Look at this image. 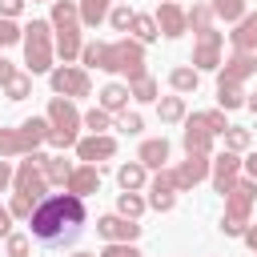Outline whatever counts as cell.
<instances>
[{
	"label": "cell",
	"mask_w": 257,
	"mask_h": 257,
	"mask_svg": "<svg viewBox=\"0 0 257 257\" xmlns=\"http://www.w3.org/2000/svg\"><path fill=\"white\" fill-rule=\"evenodd\" d=\"M84 217L88 213H84L80 197H72V193H48L32 209V217H28V237L40 241V245H48V249H68V245L80 241Z\"/></svg>",
	"instance_id": "obj_1"
},
{
	"label": "cell",
	"mask_w": 257,
	"mask_h": 257,
	"mask_svg": "<svg viewBox=\"0 0 257 257\" xmlns=\"http://www.w3.org/2000/svg\"><path fill=\"white\" fill-rule=\"evenodd\" d=\"M80 68H100V72H124L128 80L145 72V44L133 36L120 40H88L80 48Z\"/></svg>",
	"instance_id": "obj_2"
},
{
	"label": "cell",
	"mask_w": 257,
	"mask_h": 257,
	"mask_svg": "<svg viewBox=\"0 0 257 257\" xmlns=\"http://www.w3.org/2000/svg\"><path fill=\"white\" fill-rule=\"evenodd\" d=\"M20 44H24V68H28V76H40V72L56 68L52 64L56 52H52V24L48 20H28Z\"/></svg>",
	"instance_id": "obj_3"
},
{
	"label": "cell",
	"mask_w": 257,
	"mask_h": 257,
	"mask_svg": "<svg viewBox=\"0 0 257 257\" xmlns=\"http://www.w3.org/2000/svg\"><path fill=\"white\" fill-rule=\"evenodd\" d=\"M48 116H28L16 128H0V161L4 157H28L48 141Z\"/></svg>",
	"instance_id": "obj_4"
},
{
	"label": "cell",
	"mask_w": 257,
	"mask_h": 257,
	"mask_svg": "<svg viewBox=\"0 0 257 257\" xmlns=\"http://www.w3.org/2000/svg\"><path fill=\"white\" fill-rule=\"evenodd\" d=\"M48 145H56V149H76V141H80V108L68 100V96H52L48 100Z\"/></svg>",
	"instance_id": "obj_5"
},
{
	"label": "cell",
	"mask_w": 257,
	"mask_h": 257,
	"mask_svg": "<svg viewBox=\"0 0 257 257\" xmlns=\"http://www.w3.org/2000/svg\"><path fill=\"white\" fill-rule=\"evenodd\" d=\"M257 205V181H237L225 193V217H221V233L225 237H241L249 225V213Z\"/></svg>",
	"instance_id": "obj_6"
},
{
	"label": "cell",
	"mask_w": 257,
	"mask_h": 257,
	"mask_svg": "<svg viewBox=\"0 0 257 257\" xmlns=\"http://www.w3.org/2000/svg\"><path fill=\"white\" fill-rule=\"evenodd\" d=\"M40 165H44V153H28V157L16 165V173H12L16 193H24V197H32V201H44V197H48V181H44Z\"/></svg>",
	"instance_id": "obj_7"
},
{
	"label": "cell",
	"mask_w": 257,
	"mask_h": 257,
	"mask_svg": "<svg viewBox=\"0 0 257 257\" xmlns=\"http://www.w3.org/2000/svg\"><path fill=\"white\" fill-rule=\"evenodd\" d=\"M48 84H52V92H56V96H68V100H76V96H88V92H92L88 68H76V64H56V68L48 72Z\"/></svg>",
	"instance_id": "obj_8"
},
{
	"label": "cell",
	"mask_w": 257,
	"mask_h": 257,
	"mask_svg": "<svg viewBox=\"0 0 257 257\" xmlns=\"http://www.w3.org/2000/svg\"><path fill=\"white\" fill-rule=\"evenodd\" d=\"M221 48H225V32H217V28H205V32H197V44H193V68L197 72H217L221 68Z\"/></svg>",
	"instance_id": "obj_9"
},
{
	"label": "cell",
	"mask_w": 257,
	"mask_h": 257,
	"mask_svg": "<svg viewBox=\"0 0 257 257\" xmlns=\"http://www.w3.org/2000/svg\"><path fill=\"white\" fill-rule=\"evenodd\" d=\"M209 177H213V189L225 197L237 181H241V157L237 153H217V157H209Z\"/></svg>",
	"instance_id": "obj_10"
},
{
	"label": "cell",
	"mask_w": 257,
	"mask_h": 257,
	"mask_svg": "<svg viewBox=\"0 0 257 257\" xmlns=\"http://www.w3.org/2000/svg\"><path fill=\"white\" fill-rule=\"evenodd\" d=\"M253 72H257V52H233L229 60H221L217 84H245Z\"/></svg>",
	"instance_id": "obj_11"
},
{
	"label": "cell",
	"mask_w": 257,
	"mask_h": 257,
	"mask_svg": "<svg viewBox=\"0 0 257 257\" xmlns=\"http://www.w3.org/2000/svg\"><path fill=\"white\" fill-rule=\"evenodd\" d=\"M76 157H80V165H100V161L116 157V141L108 133H88L76 141Z\"/></svg>",
	"instance_id": "obj_12"
},
{
	"label": "cell",
	"mask_w": 257,
	"mask_h": 257,
	"mask_svg": "<svg viewBox=\"0 0 257 257\" xmlns=\"http://www.w3.org/2000/svg\"><path fill=\"white\" fill-rule=\"evenodd\" d=\"M177 193H189V189H197L205 177H209V157H201V153H189L177 169Z\"/></svg>",
	"instance_id": "obj_13"
},
{
	"label": "cell",
	"mask_w": 257,
	"mask_h": 257,
	"mask_svg": "<svg viewBox=\"0 0 257 257\" xmlns=\"http://www.w3.org/2000/svg\"><path fill=\"white\" fill-rule=\"evenodd\" d=\"M181 145L185 153H201V157H213V133L201 124V116H185V133H181Z\"/></svg>",
	"instance_id": "obj_14"
},
{
	"label": "cell",
	"mask_w": 257,
	"mask_h": 257,
	"mask_svg": "<svg viewBox=\"0 0 257 257\" xmlns=\"http://www.w3.org/2000/svg\"><path fill=\"white\" fill-rule=\"evenodd\" d=\"M96 233L104 237V241H137L141 237V225L137 221H128V217H120V213H108V217H100L96 221Z\"/></svg>",
	"instance_id": "obj_15"
},
{
	"label": "cell",
	"mask_w": 257,
	"mask_h": 257,
	"mask_svg": "<svg viewBox=\"0 0 257 257\" xmlns=\"http://www.w3.org/2000/svg\"><path fill=\"white\" fill-rule=\"evenodd\" d=\"M153 20H157V32H161V36H169V40L189 32V24H185V8H181V4H173V0H161V8H157V16H153Z\"/></svg>",
	"instance_id": "obj_16"
},
{
	"label": "cell",
	"mask_w": 257,
	"mask_h": 257,
	"mask_svg": "<svg viewBox=\"0 0 257 257\" xmlns=\"http://www.w3.org/2000/svg\"><path fill=\"white\" fill-rule=\"evenodd\" d=\"M100 189V169L96 165H76L72 169V177H68V185H64V193H72V197H92Z\"/></svg>",
	"instance_id": "obj_17"
},
{
	"label": "cell",
	"mask_w": 257,
	"mask_h": 257,
	"mask_svg": "<svg viewBox=\"0 0 257 257\" xmlns=\"http://www.w3.org/2000/svg\"><path fill=\"white\" fill-rule=\"evenodd\" d=\"M229 44L233 52H257V12H245L237 20V28L229 32Z\"/></svg>",
	"instance_id": "obj_18"
},
{
	"label": "cell",
	"mask_w": 257,
	"mask_h": 257,
	"mask_svg": "<svg viewBox=\"0 0 257 257\" xmlns=\"http://www.w3.org/2000/svg\"><path fill=\"white\" fill-rule=\"evenodd\" d=\"M137 161L145 165V169H169V141L165 137H153V141H145L141 149H137Z\"/></svg>",
	"instance_id": "obj_19"
},
{
	"label": "cell",
	"mask_w": 257,
	"mask_h": 257,
	"mask_svg": "<svg viewBox=\"0 0 257 257\" xmlns=\"http://www.w3.org/2000/svg\"><path fill=\"white\" fill-rule=\"evenodd\" d=\"M96 96H100V108H104L108 116H116V112L128 108V84H120V80H108Z\"/></svg>",
	"instance_id": "obj_20"
},
{
	"label": "cell",
	"mask_w": 257,
	"mask_h": 257,
	"mask_svg": "<svg viewBox=\"0 0 257 257\" xmlns=\"http://www.w3.org/2000/svg\"><path fill=\"white\" fill-rule=\"evenodd\" d=\"M145 181H149V169H145L141 161H128V165L116 169V185H120V193H141Z\"/></svg>",
	"instance_id": "obj_21"
},
{
	"label": "cell",
	"mask_w": 257,
	"mask_h": 257,
	"mask_svg": "<svg viewBox=\"0 0 257 257\" xmlns=\"http://www.w3.org/2000/svg\"><path fill=\"white\" fill-rule=\"evenodd\" d=\"M52 32L60 28H80V12H76V0H52V16H48Z\"/></svg>",
	"instance_id": "obj_22"
},
{
	"label": "cell",
	"mask_w": 257,
	"mask_h": 257,
	"mask_svg": "<svg viewBox=\"0 0 257 257\" xmlns=\"http://www.w3.org/2000/svg\"><path fill=\"white\" fill-rule=\"evenodd\" d=\"M169 84H173V92H177V96H189V92H197V88H201V72H197L193 64H177V68L169 72Z\"/></svg>",
	"instance_id": "obj_23"
},
{
	"label": "cell",
	"mask_w": 257,
	"mask_h": 257,
	"mask_svg": "<svg viewBox=\"0 0 257 257\" xmlns=\"http://www.w3.org/2000/svg\"><path fill=\"white\" fill-rule=\"evenodd\" d=\"M52 36H56V52H60V60H64V64H72V60L80 56V48H84L80 28H60V32H52Z\"/></svg>",
	"instance_id": "obj_24"
},
{
	"label": "cell",
	"mask_w": 257,
	"mask_h": 257,
	"mask_svg": "<svg viewBox=\"0 0 257 257\" xmlns=\"http://www.w3.org/2000/svg\"><path fill=\"white\" fill-rule=\"evenodd\" d=\"M108 8H112V0H76V12H80L84 28H96L100 20H108Z\"/></svg>",
	"instance_id": "obj_25"
},
{
	"label": "cell",
	"mask_w": 257,
	"mask_h": 257,
	"mask_svg": "<svg viewBox=\"0 0 257 257\" xmlns=\"http://www.w3.org/2000/svg\"><path fill=\"white\" fill-rule=\"evenodd\" d=\"M157 116L161 124H181L189 112H185V96H157Z\"/></svg>",
	"instance_id": "obj_26"
},
{
	"label": "cell",
	"mask_w": 257,
	"mask_h": 257,
	"mask_svg": "<svg viewBox=\"0 0 257 257\" xmlns=\"http://www.w3.org/2000/svg\"><path fill=\"white\" fill-rule=\"evenodd\" d=\"M72 169H76V165H68L64 157H44V165H40V173H44L48 185H68Z\"/></svg>",
	"instance_id": "obj_27"
},
{
	"label": "cell",
	"mask_w": 257,
	"mask_h": 257,
	"mask_svg": "<svg viewBox=\"0 0 257 257\" xmlns=\"http://www.w3.org/2000/svg\"><path fill=\"white\" fill-rule=\"evenodd\" d=\"M209 12H213L217 20H225V24H237V20L249 12V4H245V0H209Z\"/></svg>",
	"instance_id": "obj_28"
},
{
	"label": "cell",
	"mask_w": 257,
	"mask_h": 257,
	"mask_svg": "<svg viewBox=\"0 0 257 257\" xmlns=\"http://www.w3.org/2000/svg\"><path fill=\"white\" fill-rule=\"evenodd\" d=\"M157 92H161V88H157V80H153L149 72H141V76H133V80H128V96H133V100H141V104L157 100Z\"/></svg>",
	"instance_id": "obj_29"
},
{
	"label": "cell",
	"mask_w": 257,
	"mask_h": 257,
	"mask_svg": "<svg viewBox=\"0 0 257 257\" xmlns=\"http://www.w3.org/2000/svg\"><path fill=\"white\" fill-rule=\"evenodd\" d=\"M128 32H133V40H141V44H153V40L161 36V32H157V20H153V16H145V12H137V16H133Z\"/></svg>",
	"instance_id": "obj_30"
},
{
	"label": "cell",
	"mask_w": 257,
	"mask_h": 257,
	"mask_svg": "<svg viewBox=\"0 0 257 257\" xmlns=\"http://www.w3.org/2000/svg\"><path fill=\"white\" fill-rule=\"evenodd\" d=\"M0 88H4L8 100H24V96H32V76H28V72H12Z\"/></svg>",
	"instance_id": "obj_31"
},
{
	"label": "cell",
	"mask_w": 257,
	"mask_h": 257,
	"mask_svg": "<svg viewBox=\"0 0 257 257\" xmlns=\"http://www.w3.org/2000/svg\"><path fill=\"white\" fill-rule=\"evenodd\" d=\"M217 104L221 112H233L245 104V84H217Z\"/></svg>",
	"instance_id": "obj_32"
},
{
	"label": "cell",
	"mask_w": 257,
	"mask_h": 257,
	"mask_svg": "<svg viewBox=\"0 0 257 257\" xmlns=\"http://www.w3.org/2000/svg\"><path fill=\"white\" fill-rule=\"evenodd\" d=\"M145 209H149V201H145L141 193H120V197H116V213L128 217V221H137Z\"/></svg>",
	"instance_id": "obj_33"
},
{
	"label": "cell",
	"mask_w": 257,
	"mask_h": 257,
	"mask_svg": "<svg viewBox=\"0 0 257 257\" xmlns=\"http://www.w3.org/2000/svg\"><path fill=\"white\" fill-rule=\"evenodd\" d=\"M221 137H225V149H229V153H245V149L253 145V133H249V128H241V124H229Z\"/></svg>",
	"instance_id": "obj_34"
},
{
	"label": "cell",
	"mask_w": 257,
	"mask_h": 257,
	"mask_svg": "<svg viewBox=\"0 0 257 257\" xmlns=\"http://www.w3.org/2000/svg\"><path fill=\"white\" fill-rule=\"evenodd\" d=\"M185 24H189L193 32L213 28V12H209V4H193V8H185Z\"/></svg>",
	"instance_id": "obj_35"
},
{
	"label": "cell",
	"mask_w": 257,
	"mask_h": 257,
	"mask_svg": "<svg viewBox=\"0 0 257 257\" xmlns=\"http://www.w3.org/2000/svg\"><path fill=\"white\" fill-rule=\"evenodd\" d=\"M112 128H116V133H124V137H137V133L145 128V120H141V112H128V108H124V112H116V116H112Z\"/></svg>",
	"instance_id": "obj_36"
},
{
	"label": "cell",
	"mask_w": 257,
	"mask_h": 257,
	"mask_svg": "<svg viewBox=\"0 0 257 257\" xmlns=\"http://www.w3.org/2000/svg\"><path fill=\"white\" fill-rule=\"evenodd\" d=\"M4 253L8 257H28L32 253V237L28 233H8L4 237Z\"/></svg>",
	"instance_id": "obj_37"
},
{
	"label": "cell",
	"mask_w": 257,
	"mask_h": 257,
	"mask_svg": "<svg viewBox=\"0 0 257 257\" xmlns=\"http://www.w3.org/2000/svg\"><path fill=\"white\" fill-rule=\"evenodd\" d=\"M133 16H137V12H133L128 4H112V8H108V24H112V32H128Z\"/></svg>",
	"instance_id": "obj_38"
},
{
	"label": "cell",
	"mask_w": 257,
	"mask_h": 257,
	"mask_svg": "<svg viewBox=\"0 0 257 257\" xmlns=\"http://www.w3.org/2000/svg\"><path fill=\"white\" fill-rule=\"evenodd\" d=\"M36 205H40V201H32V197H24V193H12V201H8V213H12V221H16V217H20V221H28Z\"/></svg>",
	"instance_id": "obj_39"
},
{
	"label": "cell",
	"mask_w": 257,
	"mask_h": 257,
	"mask_svg": "<svg viewBox=\"0 0 257 257\" xmlns=\"http://www.w3.org/2000/svg\"><path fill=\"white\" fill-rule=\"evenodd\" d=\"M80 120H84V128H92V133H104V128H112V116H108L100 104H96V108H88Z\"/></svg>",
	"instance_id": "obj_40"
},
{
	"label": "cell",
	"mask_w": 257,
	"mask_h": 257,
	"mask_svg": "<svg viewBox=\"0 0 257 257\" xmlns=\"http://www.w3.org/2000/svg\"><path fill=\"white\" fill-rule=\"evenodd\" d=\"M197 116H201V124H205L213 137H221V133L229 128V120H225V112H221V108H209V112H197Z\"/></svg>",
	"instance_id": "obj_41"
},
{
	"label": "cell",
	"mask_w": 257,
	"mask_h": 257,
	"mask_svg": "<svg viewBox=\"0 0 257 257\" xmlns=\"http://www.w3.org/2000/svg\"><path fill=\"white\" fill-rule=\"evenodd\" d=\"M149 193H177V173H173V169H161V173L149 181Z\"/></svg>",
	"instance_id": "obj_42"
},
{
	"label": "cell",
	"mask_w": 257,
	"mask_h": 257,
	"mask_svg": "<svg viewBox=\"0 0 257 257\" xmlns=\"http://www.w3.org/2000/svg\"><path fill=\"white\" fill-rule=\"evenodd\" d=\"M96 257H141V249L128 245V241H104V249Z\"/></svg>",
	"instance_id": "obj_43"
},
{
	"label": "cell",
	"mask_w": 257,
	"mask_h": 257,
	"mask_svg": "<svg viewBox=\"0 0 257 257\" xmlns=\"http://www.w3.org/2000/svg\"><path fill=\"white\" fill-rule=\"evenodd\" d=\"M20 36H24V28H16V20H4V16H0V48L20 44Z\"/></svg>",
	"instance_id": "obj_44"
},
{
	"label": "cell",
	"mask_w": 257,
	"mask_h": 257,
	"mask_svg": "<svg viewBox=\"0 0 257 257\" xmlns=\"http://www.w3.org/2000/svg\"><path fill=\"white\" fill-rule=\"evenodd\" d=\"M173 205H177V193H149V209H157V213H173Z\"/></svg>",
	"instance_id": "obj_45"
},
{
	"label": "cell",
	"mask_w": 257,
	"mask_h": 257,
	"mask_svg": "<svg viewBox=\"0 0 257 257\" xmlns=\"http://www.w3.org/2000/svg\"><path fill=\"white\" fill-rule=\"evenodd\" d=\"M24 4H28V0H0V16H4V20H16V16L24 12Z\"/></svg>",
	"instance_id": "obj_46"
},
{
	"label": "cell",
	"mask_w": 257,
	"mask_h": 257,
	"mask_svg": "<svg viewBox=\"0 0 257 257\" xmlns=\"http://www.w3.org/2000/svg\"><path fill=\"white\" fill-rule=\"evenodd\" d=\"M241 241H245V249H249V253H257V225H245Z\"/></svg>",
	"instance_id": "obj_47"
},
{
	"label": "cell",
	"mask_w": 257,
	"mask_h": 257,
	"mask_svg": "<svg viewBox=\"0 0 257 257\" xmlns=\"http://www.w3.org/2000/svg\"><path fill=\"white\" fill-rule=\"evenodd\" d=\"M12 173H16V169H12L8 161H0V193H4L8 185H12Z\"/></svg>",
	"instance_id": "obj_48"
},
{
	"label": "cell",
	"mask_w": 257,
	"mask_h": 257,
	"mask_svg": "<svg viewBox=\"0 0 257 257\" xmlns=\"http://www.w3.org/2000/svg\"><path fill=\"white\" fill-rule=\"evenodd\" d=\"M12 233V213H8V205H0V237H8Z\"/></svg>",
	"instance_id": "obj_49"
},
{
	"label": "cell",
	"mask_w": 257,
	"mask_h": 257,
	"mask_svg": "<svg viewBox=\"0 0 257 257\" xmlns=\"http://www.w3.org/2000/svg\"><path fill=\"white\" fill-rule=\"evenodd\" d=\"M241 169L249 173V181H257V153H249V161H241Z\"/></svg>",
	"instance_id": "obj_50"
},
{
	"label": "cell",
	"mask_w": 257,
	"mask_h": 257,
	"mask_svg": "<svg viewBox=\"0 0 257 257\" xmlns=\"http://www.w3.org/2000/svg\"><path fill=\"white\" fill-rule=\"evenodd\" d=\"M12 72H16V68H12V64H8V60H4V56H0V84H4V80H8V76H12Z\"/></svg>",
	"instance_id": "obj_51"
},
{
	"label": "cell",
	"mask_w": 257,
	"mask_h": 257,
	"mask_svg": "<svg viewBox=\"0 0 257 257\" xmlns=\"http://www.w3.org/2000/svg\"><path fill=\"white\" fill-rule=\"evenodd\" d=\"M245 108H253V112H257V92H245Z\"/></svg>",
	"instance_id": "obj_52"
},
{
	"label": "cell",
	"mask_w": 257,
	"mask_h": 257,
	"mask_svg": "<svg viewBox=\"0 0 257 257\" xmlns=\"http://www.w3.org/2000/svg\"><path fill=\"white\" fill-rule=\"evenodd\" d=\"M72 257H96V253H72Z\"/></svg>",
	"instance_id": "obj_53"
},
{
	"label": "cell",
	"mask_w": 257,
	"mask_h": 257,
	"mask_svg": "<svg viewBox=\"0 0 257 257\" xmlns=\"http://www.w3.org/2000/svg\"><path fill=\"white\" fill-rule=\"evenodd\" d=\"M32 4H44V0H32ZM48 4H52V0H48Z\"/></svg>",
	"instance_id": "obj_54"
},
{
	"label": "cell",
	"mask_w": 257,
	"mask_h": 257,
	"mask_svg": "<svg viewBox=\"0 0 257 257\" xmlns=\"http://www.w3.org/2000/svg\"><path fill=\"white\" fill-rule=\"evenodd\" d=\"M173 4H177V0H173Z\"/></svg>",
	"instance_id": "obj_55"
}]
</instances>
